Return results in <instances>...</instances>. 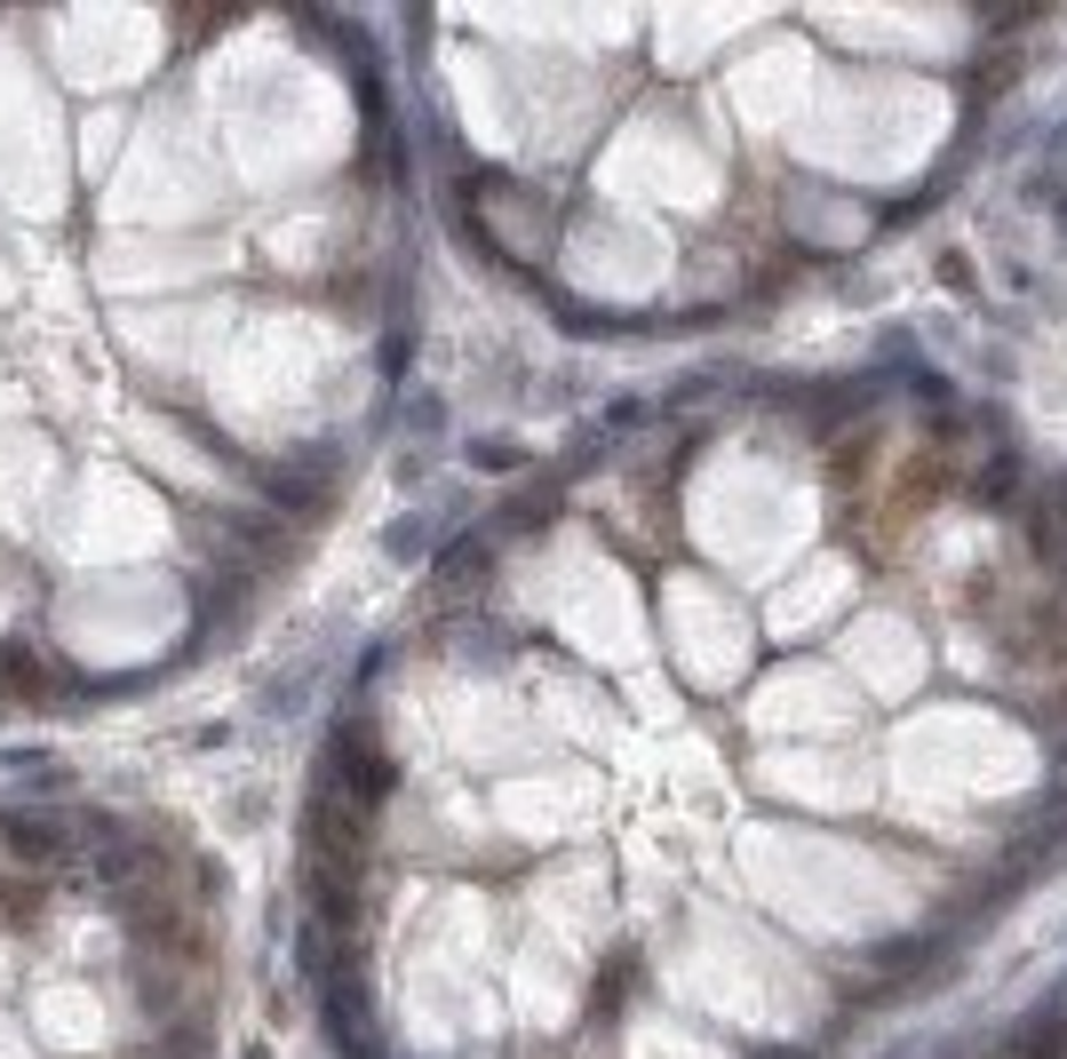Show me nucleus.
I'll use <instances>...</instances> for the list:
<instances>
[{
    "mask_svg": "<svg viewBox=\"0 0 1067 1059\" xmlns=\"http://www.w3.org/2000/svg\"><path fill=\"white\" fill-rule=\"evenodd\" d=\"M208 940L143 837L0 812V1059H200Z\"/></svg>",
    "mask_w": 1067,
    "mask_h": 1059,
    "instance_id": "2",
    "label": "nucleus"
},
{
    "mask_svg": "<svg viewBox=\"0 0 1067 1059\" xmlns=\"http://www.w3.org/2000/svg\"><path fill=\"white\" fill-rule=\"evenodd\" d=\"M263 32L0 9V701L176 669L327 487L279 359L367 256L271 183Z\"/></svg>",
    "mask_w": 1067,
    "mask_h": 1059,
    "instance_id": "1",
    "label": "nucleus"
}]
</instances>
